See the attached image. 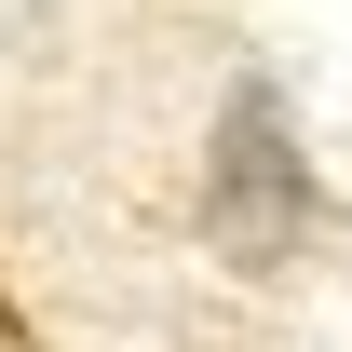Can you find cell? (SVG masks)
I'll list each match as a JSON object with an SVG mask.
<instances>
[{"label":"cell","mask_w":352,"mask_h":352,"mask_svg":"<svg viewBox=\"0 0 352 352\" xmlns=\"http://www.w3.org/2000/svg\"><path fill=\"white\" fill-rule=\"evenodd\" d=\"M204 244L230 271H285L311 244V163H298V122L271 82H230L217 109V149H204Z\"/></svg>","instance_id":"obj_1"}]
</instances>
